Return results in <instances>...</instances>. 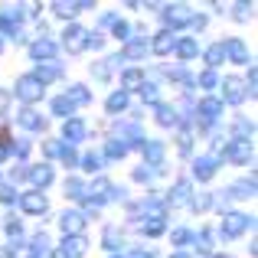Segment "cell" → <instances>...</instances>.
I'll return each mask as SVG.
<instances>
[]
</instances>
